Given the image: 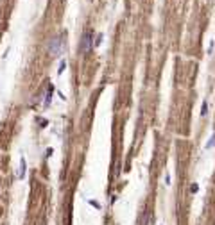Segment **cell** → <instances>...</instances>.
Returning a JSON list of instances; mask_svg holds the SVG:
<instances>
[{
	"label": "cell",
	"instance_id": "obj_6",
	"mask_svg": "<svg viewBox=\"0 0 215 225\" xmlns=\"http://www.w3.org/2000/svg\"><path fill=\"white\" fill-rule=\"evenodd\" d=\"M206 112H208V102H203V111H201V116H206Z\"/></svg>",
	"mask_w": 215,
	"mask_h": 225
},
{
	"label": "cell",
	"instance_id": "obj_5",
	"mask_svg": "<svg viewBox=\"0 0 215 225\" xmlns=\"http://www.w3.org/2000/svg\"><path fill=\"white\" fill-rule=\"evenodd\" d=\"M213 147H215V134L212 136V138H210V141L206 143V147H205V148H206V150H210V148H213Z\"/></svg>",
	"mask_w": 215,
	"mask_h": 225
},
{
	"label": "cell",
	"instance_id": "obj_2",
	"mask_svg": "<svg viewBox=\"0 0 215 225\" xmlns=\"http://www.w3.org/2000/svg\"><path fill=\"white\" fill-rule=\"evenodd\" d=\"M49 50H50L52 55H59V54H61V50H63V41L59 40V38H54V40L50 41Z\"/></svg>",
	"mask_w": 215,
	"mask_h": 225
},
{
	"label": "cell",
	"instance_id": "obj_7",
	"mask_svg": "<svg viewBox=\"0 0 215 225\" xmlns=\"http://www.w3.org/2000/svg\"><path fill=\"white\" fill-rule=\"evenodd\" d=\"M65 68H66V61H61V63H59V68H58V73H63Z\"/></svg>",
	"mask_w": 215,
	"mask_h": 225
},
{
	"label": "cell",
	"instance_id": "obj_1",
	"mask_svg": "<svg viewBox=\"0 0 215 225\" xmlns=\"http://www.w3.org/2000/svg\"><path fill=\"white\" fill-rule=\"evenodd\" d=\"M92 47H93V34L90 31H84V34H82V38H81L79 48H81V52H86V50H90Z\"/></svg>",
	"mask_w": 215,
	"mask_h": 225
},
{
	"label": "cell",
	"instance_id": "obj_4",
	"mask_svg": "<svg viewBox=\"0 0 215 225\" xmlns=\"http://www.w3.org/2000/svg\"><path fill=\"white\" fill-rule=\"evenodd\" d=\"M18 177H20V179L25 177V159H23V157L20 159V174H18Z\"/></svg>",
	"mask_w": 215,
	"mask_h": 225
},
{
	"label": "cell",
	"instance_id": "obj_3",
	"mask_svg": "<svg viewBox=\"0 0 215 225\" xmlns=\"http://www.w3.org/2000/svg\"><path fill=\"white\" fill-rule=\"evenodd\" d=\"M151 222H153V215H151L149 211H143L142 215H140L138 223H140V225H151Z\"/></svg>",
	"mask_w": 215,
	"mask_h": 225
}]
</instances>
